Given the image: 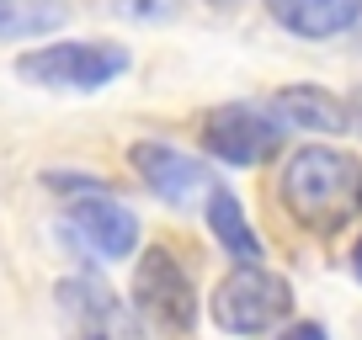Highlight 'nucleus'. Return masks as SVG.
I'll return each instance as SVG.
<instances>
[{"mask_svg": "<svg viewBox=\"0 0 362 340\" xmlns=\"http://www.w3.org/2000/svg\"><path fill=\"white\" fill-rule=\"evenodd\" d=\"M346 112H351V123L362 128V91H357V96H351V102H346Z\"/></svg>", "mask_w": 362, "mask_h": 340, "instance_id": "2eb2a0df", "label": "nucleus"}, {"mask_svg": "<svg viewBox=\"0 0 362 340\" xmlns=\"http://www.w3.org/2000/svg\"><path fill=\"white\" fill-rule=\"evenodd\" d=\"M267 11L283 32L320 43V37H341L362 22V0H267Z\"/></svg>", "mask_w": 362, "mask_h": 340, "instance_id": "9d476101", "label": "nucleus"}, {"mask_svg": "<svg viewBox=\"0 0 362 340\" xmlns=\"http://www.w3.org/2000/svg\"><path fill=\"white\" fill-rule=\"evenodd\" d=\"M277 192H283V207L304 229L336 234L362 207V159H351L346 149H330V144H304L283 165Z\"/></svg>", "mask_w": 362, "mask_h": 340, "instance_id": "f257e3e1", "label": "nucleus"}, {"mask_svg": "<svg viewBox=\"0 0 362 340\" xmlns=\"http://www.w3.org/2000/svg\"><path fill=\"white\" fill-rule=\"evenodd\" d=\"M128 165L139 170V181H144L160 202H176V207L192 202V197L208 186L203 159L181 154V149H170V144H155V138H139V144L128 149Z\"/></svg>", "mask_w": 362, "mask_h": 340, "instance_id": "0eeeda50", "label": "nucleus"}, {"mask_svg": "<svg viewBox=\"0 0 362 340\" xmlns=\"http://www.w3.org/2000/svg\"><path fill=\"white\" fill-rule=\"evenodd\" d=\"M288 128L267 112V107H250V102H229L218 112L203 117V149L224 165H261L283 149Z\"/></svg>", "mask_w": 362, "mask_h": 340, "instance_id": "423d86ee", "label": "nucleus"}, {"mask_svg": "<svg viewBox=\"0 0 362 340\" xmlns=\"http://www.w3.org/2000/svg\"><path fill=\"white\" fill-rule=\"evenodd\" d=\"M208 314L229 335H267L293 314V287H288V277L267 272V266H235L214 287Z\"/></svg>", "mask_w": 362, "mask_h": 340, "instance_id": "7ed1b4c3", "label": "nucleus"}, {"mask_svg": "<svg viewBox=\"0 0 362 340\" xmlns=\"http://www.w3.org/2000/svg\"><path fill=\"white\" fill-rule=\"evenodd\" d=\"M277 340H330L325 335V324H315V319H304V324H293V329H283Z\"/></svg>", "mask_w": 362, "mask_h": 340, "instance_id": "ddd939ff", "label": "nucleus"}, {"mask_svg": "<svg viewBox=\"0 0 362 340\" xmlns=\"http://www.w3.org/2000/svg\"><path fill=\"white\" fill-rule=\"evenodd\" d=\"M134 308L149 319L155 329L165 335H192V319H197V293H192V277L187 266L170 255L165 245H149L134 266Z\"/></svg>", "mask_w": 362, "mask_h": 340, "instance_id": "39448f33", "label": "nucleus"}, {"mask_svg": "<svg viewBox=\"0 0 362 340\" xmlns=\"http://www.w3.org/2000/svg\"><path fill=\"white\" fill-rule=\"evenodd\" d=\"M208 229H214L218 250H224L235 266H267V245H261V234L250 229L245 207H240V197L229 192V186H214V192H208Z\"/></svg>", "mask_w": 362, "mask_h": 340, "instance_id": "9b49d317", "label": "nucleus"}, {"mask_svg": "<svg viewBox=\"0 0 362 340\" xmlns=\"http://www.w3.org/2000/svg\"><path fill=\"white\" fill-rule=\"evenodd\" d=\"M134 54L123 43H107V37H59V43H37L16 59V75L27 85H43V91H102L117 75H128Z\"/></svg>", "mask_w": 362, "mask_h": 340, "instance_id": "f03ea898", "label": "nucleus"}, {"mask_svg": "<svg viewBox=\"0 0 362 340\" xmlns=\"http://www.w3.org/2000/svg\"><path fill=\"white\" fill-rule=\"evenodd\" d=\"M54 314L64 340H149L134 308L96 277H64L54 287Z\"/></svg>", "mask_w": 362, "mask_h": 340, "instance_id": "20e7f679", "label": "nucleus"}, {"mask_svg": "<svg viewBox=\"0 0 362 340\" xmlns=\"http://www.w3.org/2000/svg\"><path fill=\"white\" fill-rule=\"evenodd\" d=\"M69 224H75V234L86 239L102 261H123L139 245V218L128 213L123 202H112L107 192H90L86 202H75L69 207Z\"/></svg>", "mask_w": 362, "mask_h": 340, "instance_id": "6e6552de", "label": "nucleus"}, {"mask_svg": "<svg viewBox=\"0 0 362 340\" xmlns=\"http://www.w3.org/2000/svg\"><path fill=\"white\" fill-rule=\"evenodd\" d=\"M351 272H357V282H362V234H357V245H351Z\"/></svg>", "mask_w": 362, "mask_h": 340, "instance_id": "4468645a", "label": "nucleus"}, {"mask_svg": "<svg viewBox=\"0 0 362 340\" xmlns=\"http://www.w3.org/2000/svg\"><path fill=\"white\" fill-rule=\"evenodd\" d=\"M48 22H59V11H27L22 16V0H0V32H37Z\"/></svg>", "mask_w": 362, "mask_h": 340, "instance_id": "f8f14e48", "label": "nucleus"}, {"mask_svg": "<svg viewBox=\"0 0 362 340\" xmlns=\"http://www.w3.org/2000/svg\"><path fill=\"white\" fill-rule=\"evenodd\" d=\"M283 128H304V133H346L351 128V112L336 91L325 85H283L267 107Z\"/></svg>", "mask_w": 362, "mask_h": 340, "instance_id": "1a4fd4ad", "label": "nucleus"}]
</instances>
